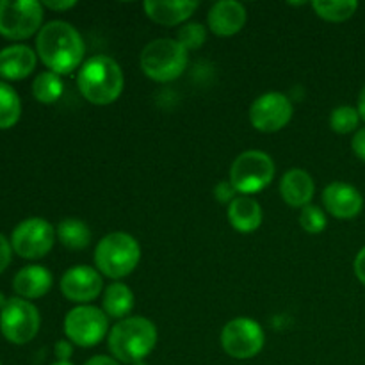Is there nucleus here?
Here are the masks:
<instances>
[{
	"mask_svg": "<svg viewBox=\"0 0 365 365\" xmlns=\"http://www.w3.org/2000/svg\"><path fill=\"white\" fill-rule=\"evenodd\" d=\"M36 53L48 71L66 75L84 64V39L68 21H48L36 36Z\"/></svg>",
	"mask_w": 365,
	"mask_h": 365,
	"instance_id": "1",
	"label": "nucleus"
},
{
	"mask_svg": "<svg viewBox=\"0 0 365 365\" xmlns=\"http://www.w3.org/2000/svg\"><path fill=\"white\" fill-rule=\"evenodd\" d=\"M81 95L93 106H110L121 96L125 75L120 64L109 56H95L84 61L77 75Z\"/></svg>",
	"mask_w": 365,
	"mask_h": 365,
	"instance_id": "2",
	"label": "nucleus"
},
{
	"mask_svg": "<svg viewBox=\"0 0 365 365\" xmlns=\"http://www.w3.org/2000/svg\"><path fill=\"white\" fill-rule=\"evenodd\" d=\"M157 327L150 319L141 316H132L120 321L109 331V351L121 364H134L145 360L155 349Z\"/></svg>",
	"mask_w": 365,
	"mask_h": 365,
	"instance_id": "3",
	"label": "nucleus"
},
{
	"mask_svg": "<svg viewBox=\"0 0 365 365\" xmlns=\"http://www.w3.org/2000/svg\"><path fill=\"white\" fill-rule=\"evenodd\" d=\"M141 262V246L127 232H113L100 239L95 248V264L98 273L110 280L128 277Z\"/></svg>",
	"mask_w": 365,
	"mask_h": 365,
	"instance_id": "4",
	"label": "nucleus"
},
{
	"mask_svg": "<svg viewBox=\"0 0 365 365\" xmlns=\"http://www.w3.org/2000/svg\"><path fill=\"white\" fill-rule=\"evenodd\" d=\"M187 50L171 38L153 39L143 48L139 64L143 73L155 82L177 81L187 68Z\"/></svg>",
	"mask_w": 365,
	"mask_h": 365,
	"instance_id": "5",
	"label": "nucleus"
},
{
	"mask_svg": "<svg viewBox=\"0 0 365 365\" xmlns=\"http://www.w3.org/2000/svg\"><path fill=\"white\" fill-rule=\"evenodd\" d=\"M274 178V163L262 150H246L235 157L230 168V184L241 196L264 191Z\"/></svg>",
	"mask_w": 365,
	"mask_h": 365,
	"instance_id": "6",
	"label": "nucleus"
},
{
	"mask_svg": "<svg viewBox=\"0 0 365 365\" xmlns=\"http://www.w3.org/2000/svg\"><path fill=\"white\" fill-rule=\"evenodd\" d=\"M43 4L38 0H0V34L21 41L41 31Z\"/></svg>",
	"mask_w": 365,
	"mask_h": 365,
	"instance_id": "7",
	"label": "nucleus"
},
{
	"mask_svg": "<svg viewBox=\"0 0 365 365\" xmlns=\"http://www.w3.org/2000/svg\"><path fill=\"white\" fill-rule=\"evenodd\" d=\"M41 327V316L34 303L24 298L7 299L0 310V331L11 344L24 346L38 335Z\"/></svg>",
	"mask_w": 365,
	"mask_h": 365,
	"instance_id": "8",
	"label": "nucleus"
},
{
	"mask_svg": "<svg viewBox=\"0 0 365 365\" xmlns=\"http://www.w3.org/2000/svg\"><path fill=\"white\" fill-rule=\"evenodd\" d=\"M109 331V317L102 309L93 305H78L64 317V335L81 348H93Z\"/></svg>",
	"mask_w": 365,
	"mask_h": 365,
	"instance_id": "9",
	"label": "nucleus"
},
{
	"mask_svg": "<svg viewBox=\"0 0 365 365\" xmlns=\"http://www.w3.org/2000/svg\"><path fill=\"white\" fill-rule=\"evenodd\" d=\"M221 348L235 360H250L259 355L266 344V334L255 319L235 317L221 330Z\"/></svg>",
	"mask_w": 365,
	"mask_h": 365,
	"instance_id": "10",
	"label": "nucleus"
},
{
	"mask_svg": "<svg viewBox=\"0 0 365 365\" xmlns=\"http://www.w3.org/2000/svg\"><path fill=\"white\" fill-rule=\"evenodd\" d=\"M56 228L43 217H27L13 228L11 246L18 257L38 260L48 255L56 242Z\"/></svg>",
	"mask_w": 365,
	"mask_h": 365,
	"instance_id": "11",
	"label": "nucleus"
},
{
	"mask_svg": "<svg viewBox=\"0 0 365 365\" xmlns=\"http://www.w3.org/2000/svg\"><path fill=\"white\" fill-rule=\"evenodd\" d=\"M294 107L284 93L271 91L260 95L250 107V123L264 134H274L289 125Z\"/></svg>",
	"mask_w": 365,
	"mask_h": 365,
	"instance_id": "12",
	"label": "nucleus"
},
{
	"mask_svg": "<svg viewBox=\"0 0 365 365\" xmlns=\"http://www.w3.org/2000/svg\"><path fill=\"white\" fill-rule=\"evenodd\" d=\"M59 287L68 302L88 305L100 296L103 289V280L102 274L95 267L75 266L63 274Z\"/></svg>",
	"mask_w": 365,
	"mask_h": 365,
	"instance_id": "13",
	"label": "nucleus"
},
{
	"mask_svg": "<svg viewBox=\"0 0 365 365\" xmlns=\"http://www.w3.org/2000/svg\"><path fill=\"white\" fill-rule=\"evenodd\" d=\"M323 205L337 220H353L364 209V196L348 182H331L323 191Z\"/></svg>",
	"mask_w": 365,
	"mask_h": 365,
	"instance_id": "14",
	"label": "nucleus"
},
{
	"mask_svg": "<svg viewBox=\"0 0 365 365\" xmlns=\"http://www.w3.org/2000/svg\"><path fill=\"white\" fill-rule=\"evenodd\" d=\"M209 29L220 38H230L241 32L246 24V7L237 0H220L207 16Z\"/></svg>",
	"mask_w": 365,
	"mask_h": 365,
	"instance_id": "15",
	"label": "nucleus"
},
{
	"mask_svg": "<svg viewBox=\"0 0 365 365\" xmlns=\"http://www.w3.org/2000/svg\"><path fill=\"white\" fill-rule=\"evenodd\" d=\"M38 53L24 43H14L0 50V77L4 81H21L36 70Z\"/></svg>",
	"mask_w": 365,
	"mask_h": 365,
	"instance_id": "16",
	"label": "nucleus"
},
{
	"mask_svg": "<svg viewBox=\"0 0 365 365\" xmlns=\"http://www.w3.org/2000/svg\"><path fill=\"white\" fill-rule=\"evenodd\" d=\"M198 6L196 0H148L143 7L152 21L164 27H175L189 20Z\"/></svg>",
	"mask_w": 365,
	"mask_h": 365,
	"instance_id": "17",
	"label": "nucleus"
},
{
	"mask_svg": "<svg viewBox=\"0 0 365 365\" xmlns=\"http://www.w3.org/2000/svg\"><path fill=\"white\" fill-rule=\"evenodd\" d=\"M314 191H316V184H314L312 175L302 168H291L289 171H285L280 180L282 198L287 205L296 207V209L310 205Z\"/></svg>",
	"mask_w": 365,
	"mask_h": 365,
	"instance_id": "18",
	"label": "nucleus"
},
{
	"mask_svg": "<svg viewBox=\"0 0 365 365\" xmlns=\"http://www.w3.org/2000/svg\"><path fill=\"white\" fill-rule=\"evenodd\" d=\"M53 277L46 267L43 266H25L14 274L13 289L18 298L38 299L43 298L52 289Z\"/></svg>",
	"mask_w": 365,
	"mask_h": 365,
	"instance_id": "19",
	"label": "nucleus"
},
{
	"mask_svg": "<svg viewBox=\"0 0 365 365\" xmlns=\"http://www.w3.org/2000/svg\"><path fill=\"white\" fill-rule=\"evenodd\" d=\"M227 216L235 232L252 234V232L259 230L260 225H262V207L252 196L239 195L228 205Z\"/></svg>",
	"mask_w": 365,
	"mask_h": 365,
	"instance_id": "20",
	"label": "nucleus"
},
{
	"mask_svg": "<svg viewBox=\"0 0 365 365\" xmlns=\"http://www.w3.org/2000/svg\"><path fill=\"white\" fill-rule=\"evenodd\" d=\"M134 309V292L128 285L121 282H114L103 292L102 310L107 314V317L113 319H127L128 314Z\"/></svg>",
	"mask_w": 365,
	"mask_h": 365,
	"instance_id": "21",
	"label": "nucleus"
},
{
	"mask_svg": "<svg viewBox=\"0 0 365 365\" xmlns=\"http://www.w3.org/2000/svg\"><path fill=\"white\" fill-rule=\"evenodd\" d=\"M56 235L61 245L71 252H81V250L88 248L93 237L88 225L75 217H66L61 221L56 228Z\"/></svg>",
	"mask_w": 365,
	"mask_h": 365,
	"instance_id": "22",
	"label": "nucleus"
},
{
	"mask_svg": "<svg viewBox=\"0 0 365 365\" xmlns=\"http://www.w3.org/2000/svg\"><path fill=\"white\" fill-rule=\"evenodd\" d=\"M63 78L53 71H41V73L36 75L34 82H32V95L39 103H45V106L56 103L63 96Z\"/></svg>",
	"mask_w": 365,
	"mask_h": 365,
	"instance_id": "23",
	"label": "nucleus"
},
{
	"mask_svg": "<svg viewBox=\"0 0 365 365\" xmlns=\"http://www.w3.org/2000/svg\"><path fill=\"white\" fill-rule=\"evenodd\" d=\"M21 116V100L16 89L0 81V130L14 127Z\"/></svg>",
	"mask_w": 365,
	"mask_h": 365,
	"instance_id": "24",
	"label": "nucleus"
},
{
	"mask_svg": "<svg viewBox=\"0 0 365 365\" xmlns=\"http://www.w3.org/2000/svg\"><path fill=\"white\" fill-rule=\"evenodd\" d=\"M312 9L323 20L339 24V21L349 20L356 13L359 2L355 0H316L312 2Z\"/></svg>",
	"mask_w": 365,
	"mask_h": 365,
	"instance_id": "25",
	"label": "nucleus"
},
{
	"mask_svg": "<svg viewBox=\"0 0 365 365\" xmlns=\"http://www.w3.org/2000/svg\"><path fill=\"white\" fill-rule=\"evenodd\" d=\"M360 114L355 107L341 106L335 107L330 114V127L337 134H351L355 128H359Z\"/></svg>",
	"mask_w": 365,
	"mask_h": 365,
	"instance_id": "26",
	"label": "nucleus"
},
{
	"mask_svg": "<svg viewBox=\"0 0 365 365\" xmlns=\"http://www.w3.org/2000/svg\"><path fill=\"white\" fill-rule=\"evenodd\" d=\"M327 212L314 203L303 207L302 212H299V225L307 234H321L327 228Z\"/></svg>",
	"mask_w": 365,
	"mask_h": 365,
	"instance_id": "27",
	"label": "nucleus"
},
{
	"mask_svg": "<svg viewBox=\"0 0 365 365\" xmlns=\"http://www.w3.org/2000/svg\"><path fill=\"white\" fill-rule=\"evenodd\" d=\"M177 41L184 46L185 50H198L202 48L203 43L207 41V29L202 24H185L184 27L178 31Z\"/></svg>",
	"mask_w": 365,
	"mask_h": 365,
	"instance_id": "28",
	"label": "nucleus"
},
{
	"mask_svg": "<svg viewBox=\"0 0 365 365\" xmlns=\"http://www.w3.org/2000/svg\"><path fill=\"white\" fill-rule=\"evenodd\" d=\"M214 195H216V198L220 200V203H228V205H230V203L237 198L239 192L235 191L234 185L230 184V180L228 182L223 180L216 185V189H214Z\"/></svg>",
	"mask_w": 365,
	"mask_h": 365,
	"instance_id": "29",
	"label": "nucleus"
},
{
	"mask_svg": "<svg viewBox=\"0 0 365 365\" xmlns=\"http://www.w3.org/2000/svg\"><path fill=\"white\" fill-rule=\"evenodd\" d=\"M11 259H13V246H11V241H7L6 235L0 234V273L9 267Z\"/></svg>",
	"mask_w": 365,
	"mask_h": 365,
	"instance_id": "30",
	"label": "nucleus"
},
{
	"mask_svg": "<svg viewBox=\"0 0 365 365\" xmlns=\"http://www.w3.org/2000/svg\"><path fill=\"white\" fill-rule=\"evenodd\" d=\"M351 148L353 152H355V155L365 163V127L359 128V130L355 132L351 141Z\"/></svg>",
	"mask_w": 365,
	"mask_h": 365,
	"instance_id": "31",
	"label": "nucleus"
},
{
	"mask_svg": "<svg viewBox=\"0 0 365 365\" xmlns=\"http://www.w3.org/2000/svg\"><path fill=\"white\" fill-rule=\"evenodd\" d=\"M53 353L59 362H70V356L73 355V346L70 341H59L53 348Z\"/></svg>",
	"mask_w": 365,
	"mask_h": 365,
	"instance_id": "32",
	"label": "nucleus"
},
{
	"mask_svg": "<svg viewBox=\"0 0 365 365\" xmlns=\"http://www.w3.org/2000/svg\"><path fill=\"white\" fill-rule=\"evenodd\" d=\"M353 267H355L356 278H359V280L365 285V246L362 250H360L359 253H356L355 264H353Z\"/></svg>",
	"mask_w": 365,
	"mask_h": 365,
	"instance_id": "33",
	"label": "nucleus"
},
{
	"mask_svg": "<svg viewBox=\"0 0 365 365\" xmlns=\"http://www.w3.org/2000/svg\"><path fill=\"white\" fill-rule=\"evenodd\" d=\"M43 7H48V9L52 11H68L71 9V7L77 6V2L75 0H45V2H41Z\"/></svg>",
	"mask_w": 365,
	"mask_h": 365,
	"instance_id": "34",
	"label": "nucleus"
},
{
	"mask_svg": "<svg viewBox=\"0 0 365 365\" xmlns=\"http://www.w3.org/2000/svg\"><path fill=\"white\" fill-rule=\"evenodd\" d=\"M84 365H120L114 356H107V355H96L91 356Z\"/></svg>",
	"mask_w": 365,
	"mask_h": 365,
	"instance_id": "35",
	"label": "nucleus"
},
{
	"mask_svg": "<svg viewBox=\"0 0 365 365\" xmlns=\"http://www.w3.org/2000/svg\"><path fill=\"white\" fill-rule=\"evenodd\" d=\"M356 110H359V114H360V120L365 121V86L362 88V91H360L359 107H356Z\"/></svg>",
	"mask_w": 365,
	"mask_h": 365,
	"instance_id": "36",
	"label": "nucleus"
},
{
	"mask_svg": "<svg viewBox=\"0 0 365 365\" xmlns=\"http://www.w3.org/2000/svg\"><path fill=\"white\" fill-rule=\"evenodd\" d=\"M7 299H9V298H6V296H4L2 292H0V310L4 309V305H6V303H7Z\"/></svg>",
	"mask_w": 365,
	"mask_h": 365,
	"instance_id": "37",
	"label": "nucleus"
},
{
	"mask_svg": "<svg viewBox=\"0 0 365 365\" xmlns=\"http://www.w3.org/2000/svg\"><path fill=\"white\" fill-rule=\"evenodd\" d=\"M52 365H73L71 362H59V360H57L56 364H52Z\"/></svg>",
	"mask_w": 365,
	"mask_h": 365,
	"instance_id": "38",
	"label": "nucleus"
},
{
	"mask_svg": "<svg viewBox=\"0 0 365 365\" xmlns=\"http://www.w3.org/2000/svg\"><path fill=\"white\" fill-rule=\"evenodd\" d=\"M132 365H148V364H146L145 360H139V362H134Z\"/></svg>",
	"mask_w": 365,
	"mask_h": 365,
	"instance_id": "39",
	"label": "nucleus"
},
{
	"mask_svg": "<svg viewBox=\"0 0 365 365\" xmlns=\"http://www.w3.org/2000/svg\"><path fill=\"white\" fill-rule=\"evenodd\" d=\"M0 365H2V364H0Z\"/></svg>",
	"mask_w": 365,
	"mask_h": 365,
	"instance_id": "40",
	"label": "nucleus"
}]
</instances>
